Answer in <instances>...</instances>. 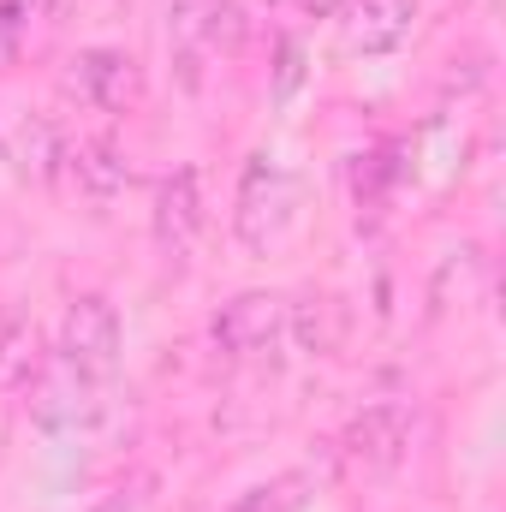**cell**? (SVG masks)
Instances as JSON below:
<instances>
[{"mask_svg": "<svg viewBox=\"0 0 506 512\" xmlns=\"http://www.w3.org/2000/svg\"><path fill=\"white\" fill-rule=\"evenodd\" d=\"M66 161H72V173H78V185H84L90 203H108L126 185V161L108 143H78V149H66Z\"/></svg>", "mask_w": 506, "mask_h": 512, "instance_id": "9", "label": "cell"}, {"mask_svg": "<svg viewBox=\"0 0 506 512\" xmlns=\"http://www.w3.org/2000/svg\"><path fill=\"white\" fill-rule=\"evenodd\" d=\"M120 346H126L120 310H114L102 292H84V298L66 304L60 346H54V376H66V382L102 393V387L114 382V370H120Z\"/></svg>", "mask_w": 506, "mask_h": 512, "instance_id": "1", "label": "cell"}, {"mask_svg": "<svg viewBox=\"0 0 506 512\" xmlns=\"http://www.w3.org/2000/svg\"><path fill=\"white\" fill-rule=\"evenodd\" d=\"M340 36L352 54H393L411 36L417 0H340Z\"/></svg>", "mask_w": 506, "mask_h": 512, "instance_id": "5", "label": "cell"}, {"mask_svg": "<svg viewBox=\"0 0 506 512\" xmlns=\"http://www.w3.org/2000/svg\"><path fill=\"white\" fill-rule=\"evenodd\" d=\"M197 233H203V179H197V167H179L155 191V239L173 256H185L197 245Z\"/></svg>", "mask_w": 506, "mask_h": 512, "instance_id": "6", "label": "cell"}, {"mask_svg": "<svg viewBox=\"0 0 506 512\" xmlns=\"http://www.w3.org/2000/svg\"><path fill=\"white\" fill-rule=\"evenodd\" d=\"M298 501H304V477H274V483L245 489L227 512H298Z\"/></svg>", "mask_w": 506, "mask_h": 512, "instance_id": "10", "label": "cell"}, {"mask_svg": "<svg viewBox=\"0 0 506 512\" xmlns=\"http://www.w3.org/2000/svg\"><path fill=\"white\" fill-rule=\"evenodd\" d=\"M411 405L405 399H376V405H364L346 429H340V465L352 471V477H387L399 459H405V447H411Z\"/></svg>", "mask_w": 506, "mask_h": 512, "instance_id": "4", "label": "cell"}, {"mask_svg": "<svg viewBox=\"0 0 506 512\" xmlns=\"http://www.w3.org/2000/svg\"><path fill=\"white\" fill-rule=\"evenodd\" d=\"M72 96L78 102H90V108H126L131 96H137V72H131L126 54H114V48H90V54H78L72 60Z\"/></svg>", "mask_w": 506, "mask_h": 512, "instance_id": "7", "label": "cell"}, {"mask_svg": "<svg viewBox=\"0 0 506 512\" xmlns=\"http://www.w3.org/2000/svg\"><path fill=\"white\" fill-rule=\"evenodd\" d=\"M209 340L221 358L233 364H262V358H280L292 340H298V304L280 298V292H239L215 310L209 322Z\"/></svg>", "mask_w": 506, "mask_h": 512, "instance_id": "2", "label": "cell"}, {"mask_svg": "<svg viewBox=\"0 0 506 512\" xmlns=\"http://www.w3.org/2000/svg\"><path fill=\"white\" fill-rule=\"evenodd\" d=\"M292 227H298V179L280 161L256 155L251 167H245V179H239L233 233H239L245 251H274Z\"/></svg>", "mask_w": 506, "mask_h": 512, "instance_id": "3", "label": "cell"}, {"mask_svg": "<svg viewBox=\"0 0 506 512\" xmlns=\"http://www.w3.org/2000/svg\"><path fill=\"white\" fill-rule=\"evenodd\" d=\"M0 149H6V161H18V173H36V179H48L66 161V137L48 120H36V114L0 120Z\"/></svg>", "mask_w": 506, "mask_h": 512, "instance_id": "8", "label": "cell"}]
</instances>
